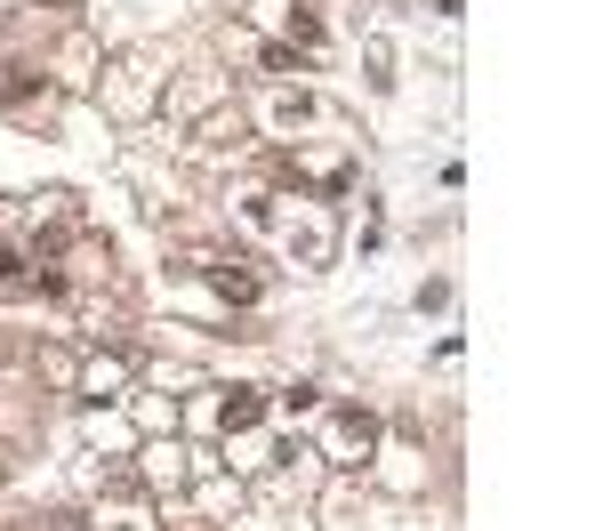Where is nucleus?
Listing matches in <instances>:
<instances>
[{"label": "nucleus", "mask_w": 603, "mask_h": 531, "mask_svg": "<svg viewBox=\"0 0 603 531\" xmlns=\"http://www.w3.org/2000/svg\"><path fill=\"white\" fill-rule=\"evenodd\" d=\"M257 411H266V402H257L250 387H233V395H226V427H257Z\"/></svg>", "instance_id": "f257e3e1"}, {"label": "nucleus", "mask_w": 603, "mask_h": 531, "mask_svg": "<svg viewBox=\"0 0 603 531\" xmlns=\"http://www.w3.org/2000/svg\"><path fill=\"white\" fill-rule=\"evenodd\" d=\"M0 283H24V258H17L9 242H0Z\"/></svg>", "instance_id": "f03ea898"}, {"label": "nucleus", "mask_w": 603, "mask_h": 531, "mask_svg": "<svg viewBox=\"0 0 603 531\" xmlns=\"http://www.w3.org/2000/svg\"><path fill=\"white\" fill-rule=\"evenodd\" d=\"M435 9H442V16H451V9H459V0H435Z\"/></svg>", "instance_id": "7ed1b4c3"}]
</instances>
